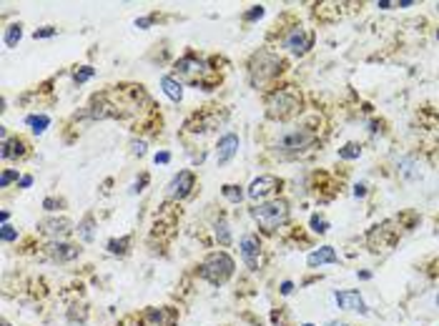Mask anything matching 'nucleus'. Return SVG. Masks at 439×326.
Instances as JSON below:
<instances>
[{
  "label": "nucleus",
  "instance_id": "1",
  "mask_svg": "<svg viewBox=\"0 0 439 326\" xmlns=\"http://www.w3.org/2000/svg\"><path fill=\"white\" fill-rule=\"evenodd\" d=\"M251 216L259 221V226L264 231H274V228H279L289 218V203L284 198H276V201H269V203H259V206L251 208Z\"/></svg>",
  "mask_w": 439,
  "mask_h": 326
},
{
  "label": "nucleus",
  "instance_id": "2",
  "mask_svg": "<svg viewBox=\"0 0 439 326\" xmlns=\"http://www.w3.org/2000/svg\"><path fill=\"white\" fill-rule=\"evenodd\" d=\"M299 106H301V98L294 93L291 88L274 90V93L266 98V113H269V118H274V121H286V118H291L294 113L299 111Z\"/></svg>",
  "mask_w": 439,
  "mask_h": 326
},
{
  "label": "nucleus",
  "instance_id": "3",
  "mask_svg": "<svg viewBox=\"0 0 439 326\" xmlns=\"http://www.w3.org/2000/svg\"><path fill=\"white\" fill-rule=\"evenodd\" d=\"M233 259L226 254V251H216V254H209L206 259H204V263H201V276L209 281V284H214V286H221V284H226L228 278H231V273H233Z\"/></svg>",
  "mask_w": 439,
  "mask_h": 326
},
{
  "label": "nucleus",
  "instance_id": "4",
  "mask_svg": "<svg viewBox=\"0 0 439 326\" xmlns=\"http://www.w3.org/2000/svg\"><path fill=\"white\" fill-rule=\"evenodd\" d=\"M209 73H211L209 65L204 63V61H199L196 56H186V58H181V61L176 63V78L188 80V83H199V85L206 88V90H211L214 83H216V80L206 78Z\"/></svg>",
  "mask_w": 439,
  "mask_h": 326
},
{
  "label": "nucleus",
  "instance_id": "5",
  "mask_svg": "<svg viewBox=\"0 0 439 326\" xmlns=\"http://www.w3.org/2000/svg\"><path fill=\"white\" fill-rule=\"evenodd\" d=\"M314 141H316V133L311 128H294L291 133H286V135L279 141V151H281V153H301V151H306Z\"/></svg>",
  "mask_w": 439,
  "mask_h": 326
},
{
  "label": "nucleus",
  "instance_id": "6",
  "mask_svg": "<svg viewBox=\"0 0 439 326\" xmlns=\"http://www.w3.org/2000/svg\"><path fill=\"white\" fill-rule=\"evenodd\" d=\"M191 189H193V173H191V171H181V173L168 183L166 196H168L171 201H181V198H186V196L191 194Z\"/></svg>",
  "mask_w": 439,
  "mask_h": 326
},
{
  "label": "nucleus",
  "instance_id": "7",
  "mask_svg": "<svg viewBox=\"0 0 439 326\" xmlns=\"http://www.w3.org/2000/svg\"><path fill=\"white\" fill-rule=\"evenodd\" d=\"M259 254H261L259 236L246 234V236L241 239V259H243V263H246L251 271H256V268H259Z\"/></svg>",
  "mask_w": 439,
  "mask_h": 326
},
{
  "label": "nucleus",
  "instance_id": "8",
  "mask_svg": "<svg viewBox=\"0 0 439 326\" xmlns=\"http://www.w3.org/2000/svg\"><path fill=\"white\" fill-rule=\"evenodd\" d=\"M284 48H289L296 56H304L311 48V35L304 28H291V33L284 38Z\"/></svg>",
  "mask_w": 439,
  "mask_h": 326
},
{
  "label": "nucleus",
  "instance_id": "9",
  "mask_svg": "<svg viewBox=\"0 0 439 326\" xmlns=\"http://www.w3.org/2000/svg\"><path fill=\"white\" fill-rule=\"evenodd\" d=\"M281 186V181L276 176H259L251 186H249V198H266Z\"/></svg>",
  "mask_w": 439,
  "mask_h": 326
},
{
  "label": "nucleus",
  "instance_id": "10",
  "mask_svg": "<svg viewBox=\"0 0 439 326\" xmlns=\"http://www.w3.org/2000/svg\"><path fill=\"white\" fill-rule=\"evenodd\" d=\"M236 151H238V135L236 133H226L219 141V146H216V161H219V166H226L236 156Z\"/></svg>",
  "mask_w": 439,
  "mask_h": 326
},
{
  "label": "nucleus",
  "instance_id": "11",
  "mask_svg": "<svg viewBox=\"0 0 439 326\" xmlns=\"http://www.w3.org/2000/svg\"><path fill=\"white\" fill-rule=\"evenodd\" d=\"M176 314L168 309H148L141 316V326H173Z\"/></svg>",
  "mask_w": 439,
  "mask_h": 326
},
{
  "label": "nucleus",
  "instance_id": "12",
  "mask_svg": "<svg viewBox=\"0 0 439 326\" xmlns=\"http://www.w3.org/2000/svg\"><path fill=\"white\" fill-rule=\"evenodd\" d=\"M40 228H43V234H48L53 239H63V236H68L73 231V223L68 218H45L40 223Z\"/></svg>",
  "mask_w": 439,
  "mask_h": 326
},
{
  "label": "nucleus",
  "instance_id": "13",
  "mask_svg": "<svg viewBox=\"0 0 439 326\" xmlns=\"http://www.w3.org/2000/svg\"><path fill=\"white\" fill-rule=\"evenodd\" d=\"M334 299H336V304H339L342 309H347V311H366L364 299H362L359 291H336Z\"/></svg>",
  "mask_w": 439,
  "mask_h": 326
},
{
  "label": "nucleus",
  "instance_id": "14",
  "mask_svg": "<svg viewBox=\"0 0 439 326\" xmlns=\"http://www.w3.org/2000/svg\"><path fill=\"white\" fill-rule=\"evenodd\" d=\"M48 249V254L53 256V259L58 261H71L78 256V249L75 246H71V244H61V241H56V244H51V246H45Z\"/></svg>",
  "mask_w": 439,
  "mask_h": 326
},
{
  "label": "nucleus",
  "instance_id": "15",
  "mask_svg": "<svg viewBox=\"0 0 439 326\" xmlns=\"http://www.w3.org/2000/svg\"><path fill=\"white\" fill-rule=\"evenodd\" d=\"M306 263H309L311 268H316V266H321V263H336V254H334V249H331V246H321L319 251L309 254Z\"/></svg>",
  "mask_w": 439,
  "mask_h": 326
},
{
  "label": "nucleus",
  "instance_id": "16",
  "mask_svg": "<svg viewBox=\"0 0 439 326\" xmlns=\"http://www.w3.org/2000/svg\"><path fill=\"white\" fill-rule=\"evenodd\" d=\"M161 88H163V93L171 98V101H181L183 98V88H181V83L176 80V78H171V75H163L161 78Z\"/></svg>",
  "mask_w": 439,
  "mask_h": 326
},
{
  "label": "nucleus",
  "instance_id": "17",
  "mask_svg": "<svg viewBox=\"0 0 439 326\" xmlns=\"http://www.w3.org/2000/svg\"><path fill=\"white\" fill-rule=\"evenodd\" d=\"M25 123L35 130V133H43V130L48 128L51 118H48V116H28V118H25Z\"/></svg>",
  "mask_w": 439,
  "mask_h": 326
},
{
  "label": "nucleus",
  "instance_id": "18",
  "mask_svg": "<svg viewBox=\"0 0 439 326\" xmlns=\"http://www.w3.org/2000/svg\"><path fill=\"white\" fill-rule=\"evenodd\" d=\"M20 38H23V28H20V25H10V28H8V35H5V45H8V48H15Z\"/></svg>",
  "mask_w": 439,
  "mask_h": 326
},
{
  "label": "nucleus",
  "instance_id": "19",
  "mask_svg": "<svg viewBox=\"0 0 439 326\" xmlns=\"http://www.w3.org/2000/svg\"><path fill=\"white\" fill-rule=\"evenodd\" d=\"M359 156H362V148H359L357 143H349V146L339 148V158H347V161H352V158H359Z\"/></svg>",
  "mask_w": 439,
  "mask_h": 326
},
{
  "label": "nucleus",
  "instance_id": "20",
  "mask_svg": "<svg viewBox=\"0 0 439 326\" xmlns=\"http://www.w3.org/2000/svg\"><path fill=\"white\" fill-rule=\"evenodd\" d=\"M216 239H219L223 246H228V244H231V234H228L226 221H219V223H216Z\"/></svg>",
  "mask_w": 439,
  "mask_h": 326
},
{
  "label": "nucleus",
  "instance_id": "21",
  "mask_svg": "<svg viewBox=\"0 0 439 326\" xmlns=\"http://www.w3.org/2000/svg\"><path fill=\"white\" fill-rule=\"evenodd\" d=\"M90 228H93V218L88 216V218H85V221H83V223L78 226V231H80L83 241H93V231H90Z\"/></svg>",
  "mask_w": 439,
  "mask_h": 326
},
{
  "label": "nucleus",
  "instance_id": "22",
  "mask_svg": "<svg viewBox=\"0 0 439 326\" xmlns=\"http://www.w3.org/2000/svg\"><path fill=\"white\" fill-rule=\"evenodd\" d=\"M128 244H131L128 236L121 239V241H111V244H108V251H111V254H126V246H128Z\"/></svg>",
  "mask_w": 439,
  "mask_h": 326
},
{
  "label": "nucleus",
  "instance_id": "23",
  "mask_svg": "<svg viewBox=\"0 0 439 326\" xmlns=\"http://www.w3.org/2000/svg\"><path fill=\"white\" fill-rule=\"evenodd\" d=\"M93 73H95V70H93L90 65H85L83 70H78V73H75V83H78V85H80V83H85L88 78H93Z\"/></svg>",
  "mask_w": 439,
  "mask_h": 326
},
{
  "label": "nucleus",
  "instance_id": "24",
  "mask_svg": "<svg viewBox=\"0 0 439 326\" xmlns=\"http://www.w3.org/2000/svg\"><path fill=\"white\" fill-rule=\"evenodd\" d=\"M223 196L228 201H241V189L238 186H223Z\"/></svg>",
  "mask_w": 439,
  "mask_h": 326
},
{
  "label": "nucleus",
  "instance_id": "25",
  "mask_svg": "<svg viewBox=\"0 0 439 326\" xmlns=\"http://www.w3.org/2000/svg\"><path fill=\"white\" fill-rule=\"evenodd\" d=\"M311 226H314L316 234H326V228H329V223L324 218H319V216H311Z\"/></svg>",
  "mask_w": 439,
  "mask_h": 326
},
{
  "label": "nucleus",
  "instance_id": "26",
  "mask_svg": "<svg viewBox=\"0 0 439 326\" xmlns=\"http://www.w3.org/2000/svg\"><path fill=\"white\" fill-rule=\"evenodd\" d=\"M15 178H18V171H5V173L0 176V186H3V189H8V186H10Z\"/></svg>",
  "mask_w": 439,
  "mask_h": 326
},
{
  "label": "nucleus",
  "instance_id": "27",
  "mask_svg": "<svg viewBox=\"0 0 439 326\" xmlns=\"http://www.w3.org/2000/svg\"><path fill=\"white\" fill-rule=\"evenodd\" d=\"M15 239H18V231H15L13 226L5 223V226H3V241H15Z\"/></svg>",
  "mask_w": 439,
  "mask_h": 326
},
{
  "label": "nucleus",
  "instance_id": "28",
  "mask_svg": "<svg viewBox=\"0 0 439 326\" xmlns=\"http://www.w3.org/2000/svg\"><path fill=\"white\" fill-rule=\"evenodd\" d=\"M261 15H264V8H261V5H254V8L246 13V20H259Z\"/></svg>",
  "mask_w": 439,
  "mask_h": 326
},
{
  "label": "nucleus",
  "instance_id": "29",
  "mask_svg": "<svg viewBox=\"0 0 439 326\" xmlns=\"http://www.w3.org/2000/svg\"><path fill=\"white\" fill-rule=\"evenodd\" d=\"M51 35H56V28H51V25H45V28L35 30V40H38V38H51Z\"/></svg>",
  "mask_w": 439,
  "mask_h": 326
},
{
  "label": "nucleus",
  "instance_id": "30",
  "mask_svg": "<svg viewBox=\"0 0 439 326\" xmlns=\"http://www.w3.org/2000/svg\"><path fill=\"white\" fill-rule=\"evenodd\" d=\"M131 148H133V153H136V156H143V153H146V143H143V141H133V146H131Z\"/></svg>",
  "mask_w": 439,
  "mask_h": 326
},
{
  "label": "nucleus",
  "instance_id": "31",
  "mask_svg": "<svg viewBox=\"0 0 439 326\" xmlns=\"http://www.w3.org/2000/svg\"><path fill=\"white\" fill-rule=\"evenodd\" d=\"M168 161H171V153H168V151L156 153V163H168Z\"/></svg>",
  "mask_w": 439,
  "mask_h": 326
},
{
  "label": "nucleus",
  "instance_id": "32",
  "mask_svg": "<svg viewBox=\"0 0 439 326\" xmlns=\"http://www.w3.org/2000/svg\"><path fill=\"white\" fill-rule=\"evenodd\" d=\"M294 291V284L291 281H284V284H281V294H291Z\"/></svg>",
  "mask_w": 439,
  "mask_h": 326
},
{
  "label": "nucleus",
  "instance_id": "33",
  "mask_svg": "<svg viewBox=\"0 0 439 326\" xmlns=\"http://www.w3.org/2000/svg\"><path fill=\"white\" fill-rule=\"evenodd\" d=\"M151 25V18H138L136 20V28H148Z\"/></svg>",
  "mask_w": 439,
  "mask_h": 326
},
{
  "label": "nucleus",
  "instance_id": "34",
  "mask_svg": "<svg viewBox=\"0 0 439 326\" xmlns=\"http://www.w3.org/2000/svg\"><path fill=\"white\" fill-rule=\"evenodd\" d=\"M30 183H33V176H23V178H20V186H23V189H28Z\"/></svg>",
  "mask_w": 439,
  "mask_h": 326
},
{
  "label": "nucleus",
  "instance_id": "35",
  "mask_svg": "<svg viewBox=\"0 0 439 326\" xmlns=\"http://www.w3.org/2000/svg\"><path fill=\"white\" fill-rule=\"evenodd\" d=\"M364 194H366V186H364V183L354 186V196H364Z\"/></svg>",
  "mask_w": 439,
  "mask_h": 326
},
{
  "label": "nucleus",
  "instance_id": "36",
  "mask_svg": "<svg viewBox=\"0 0 439 326\" xmlns=\"http://www.w3.org/2000/svg\"><path fill=\"white\" fill-rule=\"evenodd\" d=\"M399 8H409V5H414V0H402V3H397Z\"/></svg>",
  "mask_w": 439,
  "mask_h": 326
},
{
  "label": "nucleus",
  "instance_id": "37",
  "mask_svg": "<svg viewBox=\"0 0 439 326\" xmlns=\"http://www.w3.org/2000/svg\"><path fill=\"white\" fill-rule=\"evenodd\" d=\"M8 218H10V213H8V211H3V213H0V221H3V226L8 223Z\"/></svg>",
  "mask_w": 439,
  "mask_h": 326
},
{
  "label": "nucleus",
  "instance_id": "38",
  "mask_svg": "<svg viewBox=\"0 0 439 326\" xmlns=\"http://www.w3.org/2000/svg\"><path fill=\"white\" fill-rule=\"evenodd\" d=\"M379 8H384V10H389V8H394V3H386V0H384V3H379Z\"/></svg>",
  "mask_w": 439,
  "mask_h": 326
},
{
  "label": "nucleus",
  "instance_id": "39",
  "mask_svg": "<svg viewBox=\"0 0 439 326\" xmlns=\"http://www.w3.org/2000/svg\"><path fill=\"white\" fill-rule=\"evenodd\" d=\"M3 326H10V324H3Z\"/></svg>",
  "mask_w": 439,
  "mask_h": 326
},
{
  "label": "nucleus",
  "instance_id": "40",
  "mask_svg": "<svg viewBox=\"0 0 439 326\" xmlns=\"http://www.w3.org/2000/svg\"><path fill=\"white\" fill-rule=\"evenodd\" d=\"M304 326H311V324H304Z\"/></svg>",
  "mask_w": 439,
  "mask_h": 326
},
{
  "label": "nucleus",
  "instance_id": "41",
  "mask_svg": "<svg viewBox=\"0 0 439 326\" xmlns=\"http://www.w3.org/2000/svg\"><path fill=\"white\" fill-rule=\"evenodd\" d=\"M437 38H439V33H437Z\"/></svg>",
  "mask_w": 439,
  "mask_h": 326
},
{
  "label": "nucleus",
  "instance_id": "42",
  "mask_svg": "<svg viewBox=\"0 0 439 326\" xmlns=\"http://www.w3.org/2000/svg\"><path fill=\"white\" fill-rule=\"evenodd\" d=\"M437 304H439V299H437Z\"/></svg>",
  "mask_w": 439,
  "mask_h": 326
}]
</instances>
